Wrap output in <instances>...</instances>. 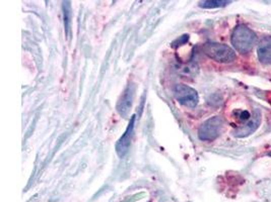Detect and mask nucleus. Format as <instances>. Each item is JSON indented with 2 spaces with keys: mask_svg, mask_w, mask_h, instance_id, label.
Masks as SVG:
<instances>
[{
  "mask_svg": "<svg viewBox=\"0 0 271 202\" xmlns=\"http://www.w3.org/2000/svg\"><path fill=\"white\" fill-rule=\"evenodd\" d=\"M261 113L258 109H256L252 115V118L250 120H248L247 123L243 124L242 126L237 127L233 134L236 138H246L250 134H252L254 131L257 130V128L259 127L260 123H261Z\"/></svg>",
  "mask_w": 271,
  "mask_h": 202,
  "instance_id": "nucleus-7",
  "label": "nucleus"
},
{
  "mask_svg": "<svg viewBox=\"0 0 271 202\" xmlns=\"http://www.w3.org/2000/svg\"><path fill=\"white\" fill-rule=\"evenodd\" d=\"M134 92H135V86L131 83L127 86V88L125 89V91L123 92L121 98L119 99L116 109L118 111V113L126 118L129 114V110L132 106V102H133V98H134Z\"/></svg>",
  "mask_w": 271,
  "mask_h": 202,
  "instance_id": "nucleus-6",
  "label": "nucleus"
},
{
  "mask_svg": "<svg viewBox=\"0 0 271 202\" xmlns=\"http://www.w3.org/2000/svg\"><path fill=\"white\" fill-rule=\"evenodd\" d=\"M257 55L260 63L271 65V37L266 36L261 39L257 48Z\"/></svg>",
  "mask_w": 271,
  "mask_h": 202,
  "instance_id": "nucleus-8",
  "label": "nucleus"
},
{
  "mask_svg": "<svg viewBox=\"0 0 271 202\" xmlns=\"http://www.w3.org/2000/svg\"><path fill=\"white\" fill-rule=\"evenodd\" d=\"M134 123H135V115H132L128 126L123 133V136L119 139V141L116 144V153L120 158H124L126 154L129 151V147L131 144V140L133 137V130H134Z\"/></svg>",
  "mask_w": 271,
  "mask_h": 202,
  "instance_id": "nucleus-5",
  "label": "nucleus"
},
{
  "mask_svg": "<svg viewBox=\"0 0 271 202\" xmlns=\"http://www.w3.org/2000/svg\"><path fill=\"white\" fill-rule=\"evenodd\" d=\"M250 117H252L249 113V111L247 110H244V111H241L240 114H239V118L243 121H246V120H250Z\"/></svg>",
  "mask_w": 271,
  "mask_h": 202,
  "instance_id": "nucleus-11",
  "label": "nucleus"
},
{
  "mask_svg": "<svg viewBox=\"0 0 271 202\" xmlns=\"http://www.w3.org/2000/svg\"><path fill=\"white\" fill-rule=\"evenodd\" d=\"M174 94L177 101L186 107L194 108L198 104L199 96L197 91L188 85H176L174 89Z\"/></svg>",
  "mask_w": 271,
  "mask_h": 202,
  "instance_id": "nucleus-4",
  "label": "nucleus"
},
{
  "mask_svg": "<svg viewBox=\"0 0 271 202\" xmlns=\"http://www.w3.org/2000/svg\"><path fill=\"white\" fill-rule=\"evenodd\" d=\"M203 52L213 61L223 64L233 63L237 57L235 51L231 47L217 43H206L203 46Z\"/></svg>",
  "mask_w": 271,
  "mask_h": 202,
  "instance_id": "nucleus-2",
  "label": "nucleus"
},
{
  "mask_svg": "<svg viewBox=\"0 0 271 202\" xmlns=\"http://www.w3.org/2000/svg\"><path fill=\"white\" fill-rule=\"evenodd\" d=\"M63 15H64V25H65V31L67 36H70V27H71V18H72V14H71V6L69 2H65L63 3Z\"/></svg>",
  "mask_w": 271,
  "mask_h": 202,
  "instance_id": "nucleus-10",
  "label": "nucleus"
},
{
  "mask_svg": "<svg viewBox=\"0 0 271 202\" xmlns=\"http://www.w3.org/2000/svg\"><path fill=\"white\" fill-rule=\"evenodd\" d=\"M223 127V119L220 116H213L205 120L198 129V137L201 141L212 142L217 139Z\"/></svg>",
  "mask_w": 271,
  "mask_h": 202,
  "instance_id": "nucleus-3",
  "label": "nucleus"
},
{
  "mask_svg": "<svg viewBox=\"0 0 271 202\" xmlns=\"http://www.w3.org/2000/svg\"><path fill=\"white\" fill-rule=\"evenodd\" d=\"M269 156H270V157H271V153H270V154H269Z\"/></svg>",
  "mask_w": 271,
  "mask_h": 202,
  "instance_id": "nucleus-12",
  "label": "nucleus"
},
{
  "mask_svg": "<svg viewBox=\"0 0 271 202\" xmlns=\"http://www.w3.org/2000/svg\"><path fill=\"white\" fill-rule=\"evenodd\" d=\"M230 4L231 2H225V0H206V2H200L198 6L201 9L212 10V9L224 8Z\"/></svg>",
  "mask_w": 271,
  "mask_h": 202,
  "instance_id": "nucleus-9",
  "label": "nucleus"
},
{
  "mask_svg": "<svg viewBox=\"0 0 271 202\" xmlns=\"http://www.w3.org/2000/svg\"><path fill=\"white\" fill-rule=\"evenodd\" d=\"M256 40V34L245 25L236 27L232 34V45L242 55L249 54L252 51Z\"/></svg>",
  "mask_w": 271,
  "mask_h": 202,
  "instance_id": "nucleus-1",
  "label": "nucleus"
}]
</instances>
